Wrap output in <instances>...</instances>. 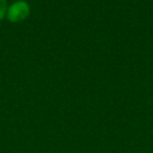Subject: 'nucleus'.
<instances>
[{"label": "nucleus", "instance_id": "nucleus-1", "mask_svg": "<svg viewBox=\"0 0 153 153\" xmlns=\"http://www.w3.org/2000/svg\"><path fill=\"white\" fill-rule=\"evenodd\" d=\"M29 13H30V6L24 0L14 1L13 4L10 5V7H7V11H6V16L8 20L12 23L24 20L29 16Z\"/></svg>", "mask_w": 153, "mask_h": 153}, {"label": "nucleus", "instance_id": "nucleus-2", "mask_svg": "<svg viewBox=\"0 0 153 153\" xmlns=\"http://www.w3.org/2000/svg\"><path fill=\"white\" fill-rule=\"evenodd\" d=\"M7 11V2L6 0H0V20L6 16Z\"/></svg>", "mask_w": 153, "mask_h": 153}]
</instances>
